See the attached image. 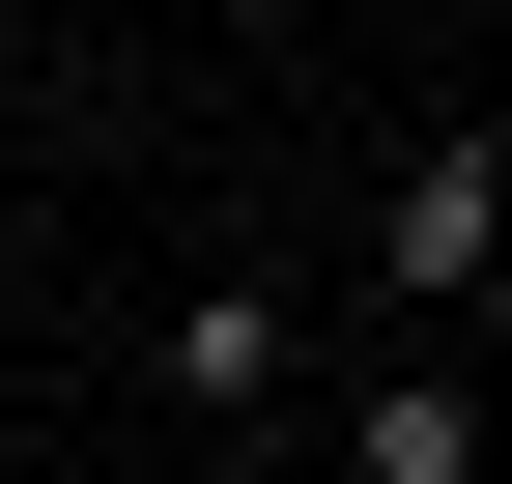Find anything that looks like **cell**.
I'll return each instance as SVG.
<instances>
[{
    "label": "cell",
    "mask_w": 512,
    "mask_h": 484,
    "mask_svg": "<svg viewBox=\"0 0 512 484\" xmlns=\"http://www.w3.org/2000/svg\"><path fill=\"white\" fill-rule=\"evenodd\" d=\"M484 285H512V143L456 114V143H399V171H370V228H342V314H370V342H456Z\"/></svg>",
    "instance_id": "obj_1"
},
{
    "label": "cell",
    "mask_w": 512,
    "mask_h": 484,
    "mask_svg": "<svg viewBox=\"0 0 512 484\" xmlns=\"http://www.w3.org/2000/svg\"><path fill=\"white\" fill-rule=\"evenodd\" d=\"M313 371H342V285H313V257H200L143 314V399H171V428H285Z\"/></svg>",
    "instance_id": "obj_2"
},
{
    "label": "cell",
    "mask_w": 512,
    "mask_h": 484,
    "mask_svg": "<svg viewBox=\"0 0 512 484\" xmlns=\"http://www.w3.org/2000/svg\"><path fill=\"white\" fill-rule=\"evenodd\" d=\"M484 456H512V371H456V342H399L342 399V484H484Z\"/></svg>",
    "instance_id": "obj_3"
},
{
    "label": "cell",
    "mask_w": 512,
    "mask_h": 484,
    "mask_svg": "<svg viewBox=\"0 0 512 484\" xmlns=\"http://www.w3.org/2000/svg\"><path fill=\"white\" fill-rule=\"evenodd\" d=\"M399 29H456V0H399Z\"/></svg>",
    "instance_id": "obj_4"
}]
</instances>
